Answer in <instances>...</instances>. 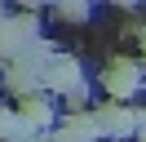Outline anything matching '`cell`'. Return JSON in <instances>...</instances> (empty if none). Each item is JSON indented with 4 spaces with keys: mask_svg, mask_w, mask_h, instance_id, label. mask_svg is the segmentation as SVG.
I'll return each mask as SVG.
<instances>
[{
    "mask_svg": "<svg viewBox=\"0 0 146 142\" xmlns=\"http://www.w3.org/2000/svg\"><path fill=\"white\" fill-rule=\"evenodd\" d=\"M84 98H89V84H75L71 93H66V107H71V111L80 115V111H84Z\"/></svg>",
    "mask_w": 146,
    "mask_h": 142,
    "instance_id": "8992f818",
    "label": "cell"
},
{
    "mask_svg": "<svg viewBox=\"0 0 146 142\" xmlns=\"http://www.w3.org/2000/svg\"><path fill=\"white\" fill-rule=\"evenodd\" d=\"M137 40H142V58H146V27H142V31H137Z\"/></svg>",
    "mask_w": 146,
    "mask_h": 142,
    "instance_id": "ba28073f",
    "label": "cell"
},
{
    "mask_svg": "<svg viewBox=\"0 0 146 142\" xmlns=\"http://www.w3.org/2000/svg\"><path fill=\"white\" fill-rule=\"evenodd\" d=\"M58 18H71V22H80V18H89V5H58Z\"/></svg>",
    "mask_w": 146,
    "mask_h": 142,
    "instance_id": "52a82bcc",
    "label": "cell"
},
{
    "mask_svg": "<svg viewBox=\"0 0 146 142\" xmlns=\"http://www.w3.org/2000/svg\"><path fill=\"white\" fill-rule=\"evenodd\" d=\"M142 84V71L133 67V58H111L106 71H102V89H106L111 102H128Z\"/></svg>",
    "mask_w": 146,
    "mask_h": 142,
    "instance_id": "6da1fadb",
    "label": "cell"
},
{
    "mask_svg": "<svg viewBox=\"0 0 146 142\" xmlns=\"http://www.w3.org/2000/svg\"><path fill=\"white\" fill-rule=\"evenodd\" d=\"M93 115H98L102 133H111V138H128V133H142V115H137L133 107H124V102H102Z\"/></svg>",
    "mask_w": 146,
    "mask_h": 142,
    "instance_id": "3957f363",
    "label": "cell"
},
{
    "mask_svg": "<svg viewBox=\"0 0 146 142\" xmlns=\"http://www.w3.org/2000/svg\"><path fill=\"white\" fill-rule=\"evenodd\" d=\"M0 22H5V18H0Z\"/></svg>",
    "mask_w": 146,
    "mask_h": 142,
    "instance_id": "30bf717a",
    "label": "cell"
},
{
    "mask_svg": "<svg viewBox=\"0 0 146 142\" xmlns=\"http://www.w3.org/2000/svg\"><path fill=\"white\" fill-rule=\"evenodd\" d=\"M31 40H36V22L31 18H5L0 22V62H18L22 53H31Z\"/></svg>",
    "mask_w": 146,
    "mask_h": 142,
    "instance_id": "7a4b0ae2",
    "label": "cell"
},
{
    "mask_svg": "<svg viewBox=\"0 0 146 142\" xmlns=\"http://www.w3.org/2000/svg\"><path fill=\"white\" fill-rule=\"evenodd\" d=\"M137 142H146V124H142V133H137Z\"/></svg>",
    "mask_w": 146,
    "mask_h": 142,
    "instance_id": "9c48e42d",
    "label": "cell"
},
{
    "mask_svg": "<svg viewBox=\"0 0 146 142\" xmlns=\"http://www.w3.org/2000/svg\"><path fill=\"white\" fill-rule=\"evenodd\" d=\"M75 84H84L80 62H75V58H53V62L44 67V89H49V93H62V98H66Z\"/></svg>",
    "mask_w": 146,
    "mask_h": 142,
    "instance_id": "277c9868",
    "label": "cell"
},
{
    "mask_svg": "<svg viewBox=\"0 0 146 142\" xmlns=\"http://www.w3.org/2000/svg\"><path fill=\"white\" fill-rule=\"evenodd\" d=\"M13 111H18V120H27V129H49V124H53V102H49L44 93H27V98H18V107H13Z\"/></svg>",
    "mask_w": 146,
    "mask_h": 142,
    "instance_id": "5b68a950",
    "label": "cell"
}]
</instances>
